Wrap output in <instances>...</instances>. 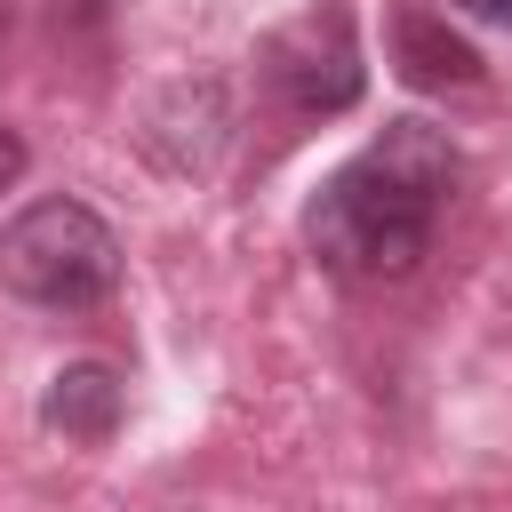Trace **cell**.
<instances>
[{
	"label": "cell",
	"instance_id": "cell-7",
	"mask_svg": "<svg viewBox=\"0 0 512 512\" xmlns=\"http://www.w3.org/2000/svg\"><path fill=\"white\" fill-rule=\"evenodd\" d=\"M456 16H472V24H496V32H512V0H448Z\"/></svg>",
	"mask_w": 512,
	"mask_h": 512
},
{
	"label": "cell",
	"instance_id": "cell-6",
	"mask_svg": "<svg viewBox=\"0 0 512 512\" xmlns=\"http://www.w3.org/2000/svg\"><path fill=\"white\" fill-rule=\"evenodd\" d=\"M16 176H24V136L0 120V192H16Z\"/></svg>",
	"mask_w": 512,
	"mask_h": 512
},
{
	"label": "cell",
	"instance_id": "cell-2",
	"mask_svg": "<svg viewBox=\"0 0 512 512\" xmlns=\"http://www.w3.org/2000/svg\"><path fill=\"white\" fill-rule=\"evenodd\" d=\"M0 280L8 296L24 304H48V312H88L120 288V232L72 200V192H48V200H24L8 224H0Z\"/></svg>",
	"mask_w": 512,
	"mask_h": 512
},
{
	"label": "cell",
	"instance_id": "cell-4",
	"mask_svg": "<svg viewBox=\"0 0 512 512\" xmlns=\"http://www.w3.org/2000/svg\"><path fill=\"white\" fill-rule=\"evenodd\" d=\"M120 408H128V392H120V376H112L104 360H72V368H56V376H48V392H40L48 432L88 440V448H96V440H112Z\"/></svg>",
	"mask_w": 512,
	"mask_h": 512
},
{
	"label": "cell",
	"instance_id": "cell-3",
	"mask_svg": "<svg viewBox=\"0 0 512 512\" xmlns=\"http://www.w3.org/2000/svg\"><path fill=\"white\" fill-rule=\"evenodd\" d=\"M264 80L288 112L304 120H328V112H352L360 88H368V64H360V40H352V8L328 0V8H304L296 24H280L264 40Z\"/></svg>",
	"mask_w": 512,
	"mask_h": 512
},
{
	"label": "cell",
	"instance_id": "cell-5",
	"mask_svg": "<svg viewBox=\"0 0 512 512\" xmlns=\"http://www.w3.org/2000/svg\"><path fill=\"white\" fill-rule=\"evenodd\" d=\"M392 56H400V80L408 88H472L480 80V56L448 24H432L424 8H400L392 16Z\"/></svg>",
	"mask_w": 512,
	"mask_h": 512
},
{
	"label": "cell",
	"instance_id": "cell-1",
	"mask_svg": "<svg viewBox=\"0 0 512 512\" xmlns=\"http://www.w3.org/2000/svg\"><path fill=\"white\" fill-rule=\"evenodd\" d=\"M464 160L448 144V128L432 120H392L376 144H360L304 208V248L320 256V272L336 280H408L432 256L440 208L456 192Z\"/></svg>",
	"mask_w": 512,
	"mask_h": 512
}]
</instances>
